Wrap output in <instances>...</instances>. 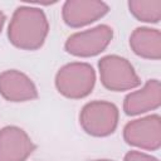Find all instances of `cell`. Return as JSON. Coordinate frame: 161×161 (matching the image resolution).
<instances>
[{"mask_svg": "<svg viewBox=\"0 0 161 161\" xmlns=\"http://www.w3.org/2000/svg\"><path fill=\"white\" fill-rule=\"evenodd\" d=\"M35 150L28 133L16 126L0 130V161H25Z\"/></svg>", "mask_w": 161, "mask_h": 161, "instance_id": "8", "label": "cell"}, {"mask_svg": "<svg viewBox=\"0 0 161 161\" xmlns=\"http://www.w3.org/2000/svg\"><path fill=\"white\" fill-rule=\"evenodd\" d=\"M113 38V30L106 24L97 25L94 28L72 34L65 44V50L74 57H94L102 53L111 43Z\"/></svg>", "mask_w": 161, "mask_h": 161, "instance_id": "5", "label": "cell"}, {"mask_svg": "<svg viewBox=\"0 0 161 161\" xmlns=\"http://www.w3.org/2000/svg\"><path fill=\"white\" fill-rule=\"evenodd\" d=\"M109 11V6L99 0H68L62 8V18L70 28H80L97 21Z\"/></svg>", "mask_w": 161, "mask_h": 161, "instance_id": "7", "label": "cell"}, {"mask_svg": "<svg viewBox=\"0 0 161 161\" xmlns=\"http://www.w3.org/2000/svg\"><path fill=\"white\" fill-rule=\"evenodd\" d=\"M93 161H113V160H107V158H102V160H93Z\"/></svg>", "mask_w": 161, "mask_h": 161, "instance_id": "15", "label": "cell"}, {"mask_svg": "<svg viewBox=\"0 0 161 161\" xmlns=\"http://www.w3.org/2000/svg\"><path fill=\"white\" fill-rule=\"evenodd\" d=\"M130 47L136 55L157 60L161 58V33L146 26L136 28L130 36Z\"/></svg>", "mask_w": 161, "mask_h": 161, "instance_id": "11", "label": "cell"}, {"mask_svg": "<svg viewBox=\"0 0 161 161\" xmlns=\"http://www.w3.org/2000/svg\"><path fill=\"white\" fill-rule=\"evenodd\" d=\"M130 13L140 21L158 23L161 19V0H131Z\"/></svg>", "mask_w": 161, "mask_h": 161, "instance_id": "12", "label": "cell"}, {"mask_svg": "<svg viewBox=\"0 0 161 161\" xmlns=\"http://www.w3.org/2000/svg\"><path fill=\"white\" fill-rule=\"evenodd\" d=\"M49 33V23L40 8L19 6L15 9L8 26L9 42L24 50L39 49Z\"/></svg>", "mask_w": 161, "mask_h": 161, "instance_id": "1", "label": "cell"}, {"mask_svg": "<svg viewBox=\"0 0 161 161\" xmlns=\"http://www.w3.org/2000/svg\"><path fill=\"white\" fill-rule=\"evenodd\" d=\"M161 104V84L158 79H150L146 84L126 96L123 101V111L128 116L141 114L157 109Z\"/></svg>", "mask_w": 161, "mask_h": 161, "instance_id": "10", "label": "cell"}, {"mask_svg": "<svg viewBox=\"0 0 161 161\" xmlns=\"http://www.w3.org/2000/svg\"><path fill=\"white\" fill-rule=\"evenodd\" d=\"M123 161H158V160L141 151H130L125 155Z\"/></svg>", "mask_w": 161, "mask_h": 161, "instance_id": "13", "label": "cell"}, {"mask_svg": "<svg viewBox=\"0 0 161 161\" xmlns=\"http://www.w3.org/2000/svg\"><path fill=\"white\" fill-rule=\"evenodd\" d=\"M96 72L93 67L83 62H73L63 65L55 74V87L60 94L70 99L87 97L94 88Z\"/></svg>", "mask_w": 161, "mask_h": 161, "instance_id": "2", "label": "cell"}, {"mask_svg": "<svg viewBox=\"0 0 161 161\" xmlns=\"http://www.w3.org/2000/svg\"><path fill=\"white\" fill-rule=\"evenodd\" d=\"M123 138L128 145L147 151H156L161 146V118L150 114L128 122L123 128Z\"/></svg>", "mask_w": 161, "mask_h": 161, "instance_id": "6", "label": "cell"}, {"mask_svg": "<svg viewBox=\"0 0 161 161\" xmlns=\"http://www.w3.org/2000/svg\"><path fill=\"white\" fill-rule=\"evenodd\" d=\"M119 112L116 104L107 101H92L83 106L79 123L86 133L94 137L112 135L118 125Z\"/></svg>", "mask_w": 161, "mask_h": 161, "instance_id": "3", "label": "cell"}, {"mask_svg": "<svg viewBox=\"0 0 161 161\" xmlns=\"http://www.w3.org/2000/svg\"><path fill=\"white\" fill-rule=\"evenodd\" d=\"M102 84L113 92L130 91L141 84L133 65L123 57L106 55L98 62Z\"/></svg>", "mask_w": 161, "mask_h": 161, "instance_id": "4", "label": "cell"}, {"mask_svg": "<svg viewBox=\"0 0 161 161\" xmlns=\"http://www.w3.org/2000/svg\"><path fill=\"white\" fill-rule=\"evenodd\" d=\"M0 94L9 102H26L38 98V89L26 74L9 69L0 73Z\"/></svg>", "mask_w": 161, "mask_h": 161, "instance_id": "9", "label": "cell"}, {"mask_svg": "<svg viewBox=\"0 0 161 161\" xmlns=\"http://www.w3.org/2000/svg\"><path fill=\"white\" fill-rule=\"evenodd\" d=\"M5 20H6V16H5V14L0 11V33H1V30H3V28H4V24H5Z\"/></svg>", "mask_w": 161, "mask_h": 161, "instance_id": "14", "label": "cell"}]
</instances>
